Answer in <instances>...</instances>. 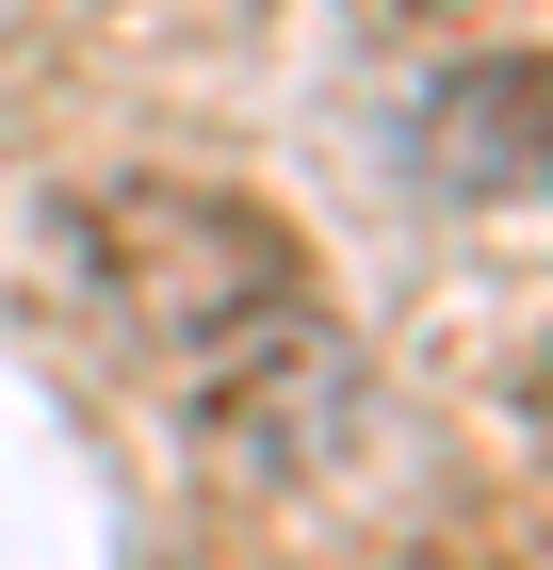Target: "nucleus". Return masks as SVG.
Masks as SVG:
<instances>
[{"label": "nucleus", "instance_id": "f257e3e1", "mask_svg": "<svg viewBox=\"0 0 553 570\" xmlns=\"http://www.w3.org/2000/svg\"><path fill=\"white\" fill-rule=\"evenodd\" d=\"M82 245H98V294H115L179 375L213 343H245V326H277V309H309V245L260 213V196H228V179H115L82 213Z\"/></svg>", "mask_w": 553, "mask_h": 570}, {"label": "nucleus", "instance_id": "f03ea898", "mask_svg": "<svg viewBox=\"0 0 553 570\" xmlns=\"http://www.w3.org/2000/svg\"><path fill=\"white\" fill-rule=\"evenodd\" d=\"M196 424H213V456L245 489H326L358 440H375V358L326 326V294L277 309V326H245V343L196 358Z\"/></svg>", "mask_w": 553, "mask_h": 570}, {"label": "nucleus", "instance_id": "7ed1b4c3", "mask_svg": "<svg viewBox=\"0 0 553 570\" xmlns=\"http://www.w3.org/2000/svg\"><path fill=\"white\" fill-rule=\"evenodd\" d=\"M424 147H440L456 196H521V213H537L553 196V49H472L456 82H440Z\"/></svg>", "mask_w": 553, "mask_h": 570}, {"label": "nucleus", "instance_id": "20e7f679", "mask_svg": "<svg viewBox=\"0 0 553 570\" xmlns=\"http://www.w3.org/2000/svg\"><path fill=\"white\" fill-rule=\"evenodd\" d=\"M521 424H537V456H553V358H537V392H521Z\"/></svg>", "mask_w": 553, "mask_h": 570}, {"label": "nucleus", "instance_id": "39448f33", "mask_svg": "<svg viewBox=\"0 0 553 570\" xmlns=\"http://www.w3.org/2000/svg\"><path fill=\"white\" fill-rule=\"evenodd\" d=\"M391 570H440V554H391Z\"/></svg>", "mask_w": 553, "mask_h": 570}]
</instances>
